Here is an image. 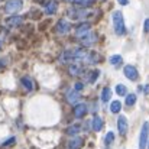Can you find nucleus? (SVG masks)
Listing matches in <instances>:
<instances>
[{
  "mask_svg": "<svg viewBox=\"0 0 149 149\" xmlns=\"http://www.w3.org/2000/svg\"><path fill=\"white\" fill-rule=\"evenodd\" d=\"M70 29H71V25H70V22H67L65 19H61V20H58V23H56V32H58V33H61V35H65V33H68V32H70Z\"/></svg>",
  "mask_w": 149,
  "mask_h": 149,
  "instance_id": "nucleus-4",
  "label": "nucleus"
},
{
  "mask_svg": "<svg viewBox=\"0 0 149 149\" xmlns=\"http://www.w3.org/2000/svg\"><path fill=\"white\" fill-rule=\"evenodd\" d=\"M0 48H1V41H0Z\"/></svg>",
  "mask_w": 149,
  "mask_h": 149,
  "instance_id": "nucleus-34",
  "label": "nucleus"
},
{
  "mask_svg": "<svg viewBox=\"0 0 149 149\" xmlns=\"http://www.w3.org/2000/svg\"><path fill=\"white\" fill-rule=\"evenodd\" d=\"M80 99V91H77V90H70L68 91V94H67V101L68 103H75V101H78Z\"/></svg>",
  "mask_w": 149,
  "mask_h": 149,
  "instance_id": "nucleus-12",
  "label": "nucleus"
},
{
  "mask_svg": "<svg viewBox=\"0 0 149 149\" xmlns=\"http://www.w3.org/2000/svg\"><path fill=\"white\" fill-rule=\"evenodd\" d=\"M110 99H111V90L109 87L103 88V91H101V101L107 103V101H110Z\"/></svg>",
  "mask_w": 149,
  "mask_h": 149,
  "instance_id": "nucleus-16",
  "label": "nucleus"
},
{
  "mask_svg": "<svg viewBox=\"0 0 149 149\" xmlns=\"http://www.w3.org/2000/svg\"><path fill=\"white\" fill-rule=\"evenodd\" d=\"M101 127H103V120L100 119L99 116H94V119H93V129L96 132H100Z\"/></svg>",
  "mask_w": 149,
  "mask_h": 149,
  "instance_id": "nucleus-17",
  "label": "nucleus"
},
{
  "mask_svg": "<svg viewBox=\"0 0 149 149\" xmlns=\"http://www.w3.org/2000/svg\"><path fill=\"white\" fill-rule=\"evenodd\" d=\"M90 29H91V26H90V23H81L78 28H77V36L78 38H83L87 32H90Z\"/></svg>",
  "mask_w": 149,
  "mask_h": 149,
  "instance_id": "nucleus-10",
  "label": "nucleus"
},
{
  "mask_svg": "<svg viewBox=\"0 0 149 149\" xmlns=\"http://www.w3.org/2000/svg\"><path fill=\"white\" fill-rule=\"evenodd\" d=\"M56 9H58V3H56L55 0H49V1L45 4V12H47L48 15H54V13L56 12Z\"/></svg>",
  "mask_w": 149,
  "mask_h": 149,
  "instance_id": "nucleus-11",
  "label": "nucleus"
},
{
  "mask_svg": "<svg viewBox=\"0 0 149 149\" xmlns=\"http://www.w3.org/2000/svg\"><path fill=\"white\" fill-rule=\"evenodd\" d=\"M110 64L114 65V67L120 65V64H122V56H120V55H111V56H110Z\"/></svg>",
  "mask_w": 149,
  "mask_h": 149,
  "instance_id": "nucleus-22",
  "label": "nucleus"
},
{
  "mask_svg": "<svg viewBox=\"0 0 149 149\" xmlns=\"http://www.w3.org/2000/svg\"><path fill=\"white\" fill-rule=\"evenodd\" d=\"M120 109H122V103H120L119 100H114V101L110 104V111H111V113H119Z\"/></svg>",
  "mask_w": 149,
  "mask_h": 149,
  "instance_id": "nucleus-19",
  "label": "nucleus"
},
{
  "mask_svg": "<svg viewBox=\"0 0 149 149\" xmlns=\"http://www.w3.org/2000/svg\"><path fill=\"white\" fill-rule=\"evenodd\" d=\"M96 41H97V35H96L94 32H87V33L81 38V42H83V45H86V47H91L93 44H96Z\"/></svg>",
  "mask_w": 149,
  "mask_h": 149,
  "instance_id": "nucleus-5",
  "label": "nucleus"
},
{
  "mask_svg": "<svg viewBox=\"0 0 149 149\" xmlns=\"http://www.w3.org/2000/svg\"><path fill=\"white\" fill-rule=\"evenodd\" d=\"M116 93H117L119 96H126V87L122 86V84H119V86L116 87Z\"/></svg>",
  "mask_w": 149,
  "mask_h": 149,
  "instance_id": "nucleus-26",
  "label": "nucleus"
},
{
  "mask_svg": "<svg viewBox=\"0 0 149 149\" xmlns=\"http://www.w3.org/2000/svg\"><path fill=\"white\" fill-rule=\"evenodd\" d=\"M123 71H125V75H126L129 80H132V81H135V80H138V78H139L138 70H136L133 65H126Z\"/></svg>",
  "mask_w": 149,
  "mask_h": 149,
  "instance_id": "nucleus-6",
  "label": "nucleus"
},
{
  "mask_svg": "<svg viewBox=\"0 0 149 149\" xmlns=\"http://www.w3.org/2000/svg\"><path fill=\"white\" fill-rule=\"evenodd\" d=\"M88 64H96V62H99V59H100V56H99V54H96V52H87V55H86V58H84Z\"/></svg>",
  "mask_w": 149,
  "mask_h": 149,
  "instance_id": "nucleus-14",
  "label": "nucleus"
},
{
  "mask_svg": "<svg viewBox=\"0 0 149 149\" xmlns=\"http://www.w3.org/2000/svg\"><path fill=\"white\" fill-rule=\"evenodd\" d=\"M23 6V1L22 0H7L6 6H4V12L9 13V15H13L16 12H19Z\"/></svg>",
  "mask_w": 149,
  "mask_h": 149,
  "instance_id": "nucleus-2",
  "label": "nucleus"
},
{
  "mask_svg": "<svg viewBox=\"0 0 149 149\" xmlns=\"http://www.w3.org/2000/svg\"><path fill=\"white\" fill-rule=\"evenodd\" d=\"M83 145V139L81 138H74L71 142H70V148L71 149H80Z\"/></svg>",
  "mask_w": 149,
  "mask_h": 149,
  "instance_id": "nucleus-18",
  "label": "nucleus"
},
{
  "mask_svg": "<svg viewBox=\"0 0 149 149\" xmlns=\"http://www.w3.org/2000/svg\"><path fill=\"white\" fill-rule=\"evenodd\" d=\"M80 130H81V125H72V126H70V127H68L67 133H68V135H71V136H75Z\"/></svg>",
  "mask_w": 149,
  "mask_h": 149,
  "instance_id": "nucleus-20",
  "label": "nucleus"
},
{
  "mask_svg": "<svg viewBox=\"0 0 149 149\" xmlns=\"http://www.w3.org/2000/svg\"><path fill=\"white\" fill-rule=\"evenodd\" d=\"M117 1H119L120 4H127V3H129V0H117Z\"/></svg>",
  "mask_w": 149,
  "mask_h": 149,
  "instance_id": "nucleus-31",
  "label": "nucleus"
},
{
  "mask_svg": "<svg viewBox=\"0 0 149 149\" xmlns=\"http://www.w3.org/2000/svg\"><path fill=\"white\" fill-rule=\"evenodd\" d=\"M74 58H72V51H65L62 55H61V61L62 62H70V61H72Z\"/></svg>",
  "mask_w": 149,
  "mask_h": 149,
  "instance_id": "nucleus-21",
  "label": "nucleus"
},
{
  "mask_svg": "<svg viewBox=\"0 0 149 149\" xmlns=\"http://www.w3.org/2000/svg\"><path fill=\"white\" fill-rule=\"evenodd\" d=\"M117 127H119V133H120L122 136H125L126 132H127V120H126L125 116H120V117H119V120H117Z\"/></svg>",
  "mask_w": 149,
  "mask_h": 149,
  "instance_id": "nucleus-7",
  "label": "nucleus"
},
{
  "mask_svg": "<svg viewBox=\"0 0 149 149\" xmlns=\"http://www.w3.org/2000/svg\"><path fill=\"white\" fill-rule=\"evenodd\" d=\"M145 93H149V86H146V87H145Z\"/></svg>",
  "mask_w": 149,
  "mask_h": 149,
  "instance_id": "nucleus-32",
  "label": "nucleus"
},
{
  "mask_svg": "<svg viewBox=\"0 0 149 149\" xmlns=\"http://www.w3.org/2000/svg\"><path fill=\"white\" fill-rule=\"evenodd\" d=\"M68 71H70L71 75H80L83 72V68H81L80 64H72V65L68 67Z\"/></svg>",
  "mask_w": 149,
  "mask_h": 149,
  "instance_id": "nucleus-13",
  "label": "nucleus"
},
{
  "mask_svg": "<svg viewBox=\"0 0 149 149\" xmlns=\"http://www.w3.org/2000/svg\"><path fill=\"white\" fill-rule=\"evenodd\" d=\"M74 3H77L80 6H90L93 3V0H74Z\"/></svg>",
  "mask_w": 149,
  "mask_h": 149,
  "instance_id": "nucleus-28",
  "label": "nucleus"
},
{
  "mask_svg": "<svg viewBox=\"0 0 149 149\" xmlns=\"http://www.w3.org/2000/svg\"><path fill=\"white\" fill-rule=\"evenodd\" d=\"M86 55H87V52H86L84 49L72 51V58H74L75 61H81V59H84V58H86Z\"/></svg>",
  "mask_w": 149,
  "mask_h": 149,
  "instance_id": "nucleus-15",
  "label": "nucleus"
},
{
  "mask_svg": "<svg viewBox=\"0 0 149 149\" xmlns=\"http://www.w3.org/2000/svg\"><path fill=\"white\" fill-rule=\"evenodd\" d=\"M148 136H149V123L145 122L141 130V138H139V149H145L146 148V142H148Z\"/></svg>",
  "mask_w": 149,
  "mask_h": 149,
  "instance_id": "nucleus-3",
  "label": "nucleus"
},
{
  "mask_svg": "<svg viewBox=\"0 0 149 149\" xmlns=\"http://www.w3.org/2000/svg\"><path fill=\"white\" fill-rule=\"evenodd\" d=\"M135 101H136V96H135V94H129V96L126 97V104H127V106H133Z\"/></svg>",
  "mask_w": 149,
  "mask_h": 149,
  "instance_id": "nucleus-27",
  "label": "nucleus"
},
{
  "mask_svg": "<svg viewBox=\"0 0 149 149\" xmlns=\"http://www.w3.org/2000/svg\"><path fill=\"white\" fill-rule=\"evenodd\" d=\"M22 17L20 16H10L9 19H6V25L9 26V28H15V26H19L20 23H22Z\"/></svg>",
  "mask_w": 149,
  "mask_h": 149,
  "instance_id": "nucleus-9",
  "label": "nucleus"
},
{
  "mask_svg": "<svg viewBox=\"0 0 149 149\" xmlns=\"http://www.w3.org/2000/svg\"><path fill=\"white\" fill-rule=\"evenodd\" d=\"M67 1H71V3H74V0H67Z\"/></svg>",
  "mask_w": 149,
  "mask_h": 149,
  "instance_id": "nucleus-33",
  "label": "nucleus"
},
{
  "mask_svg": "<svg viewBox=\"0 0 149 149\" xmlns=\"http://www.w3.org/2000/svg\"><path fill=\"white\" fill-rule=\"evenodd\" d=\"M99 75H100V71L99 70H94L93 74H90V77H88V83H96V80H97Z\"/></svg>",
  "mask_w": 149,
  "mask_h": 149,
  "instance_id": "nucleus-25",
  "label": "nucleus"
},
{
  "mask_svg": "<svg viewBox=\"0 0 149 149\" xmlns=\"http://www.w3.org/2000/svg\"><path fill=\"white\" fill-rule=\"evenodd\" d=\"M143 31H145L146 33H149V19H146V20H145V25H143Z\"/></svg>",
  "mask_w": 149,
  "mask_h": 149,
  "instance_id": "nucleus-29",
  "label": "nucleus"
},
{
  "mask_svg": "<svg viewBox=\"0 0 149 149\" xmlns=\"http://www.w3.org/2000/svg\"><path fill=\"white\" fill-rule=\"evenodd\" d=\"M113 141H114V133H113V132H109V133L106 135V138H104V143H106V145H110Z\"/></svg>",
  "mask_w": 149,
  "mask_h": 149,
  "instance_id": "nucleus-24",
  "label": "nucleus"
},
{
  "mask_svg": "<svg viewBox=\"0 0 149 149\" xmlns=\"http://www.w3.org/2000/svg\"><path fill=\"white\" fill-rule=\"evenodd\" d=\"M86 113H87V106L84 104V103H80V104H77L75 107H74V116L75 117H83V116H86Z\"/></svg>",
  "mask_w": 149,
  "mask_h": 149,
  "instance_id": "nucleus-8",
  "label": "nucleus"
},
{
  "mask_svg": "<svg viewBox=\"0 0 149 149\" xmlns=\"http://www.w3.org/2000/svg\"><path fill=\"white\" fill-rule=\"evenodd\" d=\"M113 26H114V32L119 35V36H122L123 33H125V20H123V15H122V12H119V10H116L114 13H113Z\"/></svg>",
  "mask_w": 149,
  "mask_h": 149,
  "instance_id": "nucleus-1",
  "label": "nucleus"
},
{
  "mask_svg": "<svg viewBox=\"0 0 149 149\" xmlns=\"http://www.w3.org/2000/svg\"><path fill=\"white\" fill-rule=\"evenodd\" d=\"M22 84H23L28 90H32V87H33V86H32V81L29 80V77H23V78H22Z\"/></svg>",
  "mask_w": 149,
  "mask_h": 149,
  "instance_id": "nucleus-23",
  "label": "nucleus"
},
{
  "mask_svg": "<svg viewBox=\"0 0 149 149\" xmlns=\"http://www.w3.org/2000/svg\"><path fill=\"white\" fill-rule=\"evenodd\" d=\"M75 90H77V91H81V90H83V83H77V84H75Z\"/></svg>",
  "mask_w": 149,
  "mask_h": 149,
  "instance_id": "nucleus-30",
  "label": "nucleus"
}]
</instances>
